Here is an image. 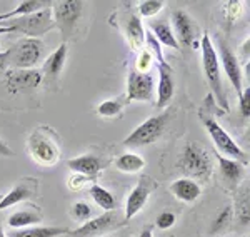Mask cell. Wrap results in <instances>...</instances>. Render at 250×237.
Returning <instances> with one entry per match:
<instances>
[{"mask_svg":"<svg viewBox=\"0 0 250 237\" xmlns=\"http://www.w3.org/2000/svg\"><path fill=\"white\" fill-rule=\"evenodd\" d=\"M90 195H92V199H94V202L97 204V206H99L100 209H104L105 212L114 211V209H115L114 194H112L110 191H107L105 187L94 184V186L90 187Z\"/></svg>","mask_w":250,"mask_h":237,"instance_id":"cell-26","label":"cell"},{"mask_svg":"<svg viewBox=\"0 0 250 237\" xmlns=\"http://www.w3.org/2000/svg\"><path fill=\"white\" fill-rule=\"evenodd\" d=\"M172 25L175 30V39L179 43L188 47L193 45V39H195V25H193V20L190 15L185 10H177L172 15Z\"/></svg>","mask_w":250,"mask_h":237,"instance_id":"cell-13","label":"cell"},{"mask_svg":"<svg viewBox=\"0 0 250 237\" xmlns=\"http://www.w3.org/2000/svg\"><path fill=\"white\" fill-rule=\"evenodd\" d=\"M202 62H204L205 77H207L208 86H210V89L213 90V94H215L217 102H219L224 109H229L227 100H225V94H224V86H222L219 55H217V50H215V47H213L208 34H204V39H202Z\"/></svg>","mask_w":250,"mask_h":237,"instance_id":"cell-2","label":"cell"},{"mask_svg":"<svg viewBox=\"0 0 250 237\" xmlns=\"http://www.w3.org/2000/svg\"><path fill=\"white\" fill-rule=\"evenodd\" d=\"M170 192L177 199L184 200V202H193V200H197L200 197L202 187L193 179L184 177V179H179V180H175V182H172Z\"/></svg>","mask_w":250,"mask_h":237,"instance_id":"cell-17","label":"cell"},{"mask_svg":"<svg viewBox=\"0 0 250 237\" xmlns=\"http://www.w3.org/2000/svg\"><path fill=\"white\" fill-rule=\"evenodd\" d=\"M168 122V112L165 110L164 114L155 115V117L147 119L145 122L140 124L139 127L134 129L130 134L125 137V146L139 147V146H148V144L155 142L160 135L164 134V129Z\"/></svg>","mask_w":250,"mask_h":237,"instance_id":"cell-5","label":"cell"},{"mask_svg":"<svg viewBox=\"0 0 250 237\" xmlns=\"http://www.w3.org/2000/svg\"><path fill=\"white\" fill-rule=\"evenodd\" d=\"M54 25L55 22L50 7H47V9L40 12H35V14L25 15V17L10 20V27H14L15 32H22L29 39H37L39 35L47 34Z\"/></svg>","mask_w":250,"mask_h":237,"instance_id":"cell-6","label":"cell"},{"mask_svg":"<svg viewBox=\"0 0 250 237\" xmlns=\"http://www.w3.org/2000/svg\"><path fill=\"white\" fill-rule=\"evenodd\" d=\"M152 67V52L148 50H142L140 52V57L137 60V72H144V74H148Z\"/></svg>","mask_w":250,"mask_h":237,"instance_id":"cell-31","label":"cell"},{"mask_svg":"<svg viewBox=\"0 0 250 237\" xmlns=\"http://www.w3.org/2000/svg\"><path fill=\"white\" fill-rule=\"evenodd\" d=\"M0 155H3V157H12V155H14L12 149L7 146V144L3 142L2 139H0Z\"/></svg>","mask_w":250,"mask_h":237,"instance_id":"cell-35","label":"cell"},{"mask_svg":"<svg viewBox=\"0 0 250 237\" xmlns=\"http://www.w3.org/2000/svg\"><path fill=\"white\" fill-rule=\"evenodd\" d=\"M173 79L168 65H159V86H157V107L164 109L173 97Z\"/></svg>","mask_w":250,"mask_h":237,"instance_id":"cell-16","label":"cell"},{"mask_svg":"<svg viewBox=\"0 0 250 237\" xmlns=\"http://www.w3.org/2000/svg\"><path fill=\"white\" fill-rule=\"evenodd\" d=\"M72 215L80 222H87L92 217V207L87 202H75L72 206Z\"/></svg>","mask_w":250,"mask_h":237,"instance_id":"cell-30","label":"cell"},{"mask_svg":"<svg viewBox=\"0 0 250 237\" xmlns=\"http://www.w3.org/2000/svg\"><path fill=\"white\" fill-rule=\"evenodd\" d=\"M125 34H127V40L130 43L132 49L139 50L142 49L145 42V30L142 27V22L137 15H130L125 23Z\"/></svg>","mask_w":250,"mask_h":237,"instance_id":"cell-22","label":"cell"},{"mask_svg":"<svg viewBox=\"0 0 250 237\" xmlns=\"http://www.w3.org/2000/svg\"><path fill=\"white\" fill-rule=\"evenodd\" d=\"M204 126L207 129L208 135H210L213 146H215L219 151L222 152L220 155H227V159H233V160H239L242 164H247L249 157H247V152L242 151V149L237 146V142L233 140L230 135L225 132V129L220 126L217 120H213L210 117H205L204 119Z\"/></svg>","mask_w":250,"mask_h":237,"instance_id":"cell-4","label":"cell"},{"mask_svg":"<svg viewBox=\"0 0 250 237\" xmlns=\"http://www.w3.org/2000/svg\"><path fill=\"white\" fill-rule=\"evenodd\" d=\"M115 167L120 172H127V174H135V172L142 171L145 167V160L140 155L134 154V152H127L115 159Z\"/></svg>","mask_w":250,"mask_h":237,"instance_id":"cell-24","label":"cell"},{"mask_svg":"<svg viewBox=\"0 0 250 237\" xmlns=\"http://www.w3.org/2000/svg\"><path fill=\"white\" fill-rule=\"evenodd\" d=\"M119 215H117L115 211H108L105 214L99 215L95 219L87 220L83 226H80L79 229L72 231V236L74 237H97L104 232L110 231V229H115L119 226Z\"/></svg>","mask_w":250,"mask_h":237,"instance_id":"cell-10","label":"cell"},{"mask_svg":"<svg viewBox=\"0 0 250 237\" xmlns=\"http://www.w3.org/2000/svg\"><path fill=\"white\" fill-rule=\"evenodd\" d=\"M68 169L75 172L79 175H83V177H94L100 172L102 169V162L97 155H92V154H83V155H79V157H74L67 162Z\"/></svg>","mask_w":250,"mask_h":237,"instance_id":"cell-15","label":"cell"},{"mask_svg":"<svg viewBox=\"0 0 250 237\" xmlns=\"http://www.w3.org/2000/svg\"><path fill=\"white\" fill-rule=\"evenodd\" d=\"M63 234H70L65 227H54V226H32L27 229L10 232V237H57Z\"/></svg>","mask_w":250,"mask_h":237,"instance_id":"cell-20","label":"cell"},{"mask_svg":"<svg viewBox=\"0 0 250 237\" xmlns=\"http://www.w3.org/2000/svg\"><path fill=\"white\" fill-rule=\"evenodd\" d=\"M219 50H220V59L219 62L222 64V69H224L225 75L229 77L230 80V84L233 86V89H235L237 95H242V79H244V75H242V69H240V64L239 60H237L235 54L229 49V45L224 42V40H219Z\"/></svg>","mask_w":250,"mask_h":237,"instance_id":"cell-11","label":"cell"},{"mask_svg":"<svg viewBox=\"0 0 250 237\" xmlns=\"http://www.w3.org/2000/svg\"><path fill=\"white\" fill-rule=\"evenodd\" d=\"M9 67V59H7V52H0V70H5Z\"/></svg>","mask_w":250,"mask_h":237,"instance_id":"cell-36","label":"cell"},{"mask_svg":"<svg viewBox=\"0 0 250 237\" xmlns=\"http://www.w3.org/2000/svg\"><path fill=\"white\" fill-rule=\"evenodd\" d=\"M105 237H117V236H105Z\"/></svg>","mask_w":250,"mask_h":237,"instance_id":"cell-40","label":"cell"},{"mask_svg":"<svg viewBox=\"0 0 250 237\" xmlns=\"http://www.w3.org/2000/svg\"><path fill=\"white\" fill-rule=\"evenodd\" d=\"M217 160H219V172L222 179L229 184H239L242 177H244V166L239 160L227 159L220 154L217 155Z\"/></svg>","mask_w":250,"mask_h":237,"instance_id":"cell-19","label":"cell"},{"mask_svg":"<svg viewBox=\"0 0 250 237\" xmlns=\"http://www.w3.org/2000/svg\"><path fill=\"white\" fill-rule=\"evenodd\" d=\"M48 5H50L48 0H23V2H20L15 9L5 12V14H0V20L7 22V20L25 17V15H30V14H35V12L47 9Z\"/></svg>","mask_w":250,"mask_h":237,"instance_id":"cell-18","label":"cell"},{"mask_svg":"<svg viewBox=\"0 0 250 237\" xmlns=\"http://www.w3.org/2000/svg\"><path fill=\"white\" fill-rule=\"evenodd\" d=\"M148 195H150V187L145 182H140L135 189H132L125 200V220H130L142 211L148 200Z\"/></svg>","mask_w":250,"mask_h":237,"instance_id":"cell-14","label":"cell"},{"mask_svg":"<svg viewBox=\"0 0 250 237\" xmlns=\"http://www.w3.org/2000/svg\"><path fill=\"white\" fill-rule=\"evenodd\" d=\"M12 32H15V30H14V27H10V25H0V35H3V34H12Z\"/></svg>","mask_w":250,"mask_h":237,"instance_id":"cell-37","label":"cell"},{"mask_svg":"<svg viewBox=\"0 0 250 237\" xmlns=\"http://www.w3.org/2000/svg\"><path fill=\"white\" fill-rule=\"evenodd\" d=\"M65 60H67V43H62V45L55 52H52L50 57L45 60L43 72H45L47 77L57 79L63 69V65H65Z\"/></svg>","mask_w":250,"mask_h":237,"instance_id":"cell-21","label":"cell"},{"mask_svg":"<svg viewBox=\"0 0 250 237\" xmlns=\"http://www.w3.org/2000/svg\"><path fill=\"white\" fill-rule=\"evenodd\" d=\"M139 237H154V234H152L150 229H144V231L140 232V236H139Z\"/></svg>","mask_w":250,"mask_h":237,"instance_id":"cell-38","label":"cell"},{"mask_svg":"<svg viewBox=\"0 0 250 237\" xmlns=\"http://www.w3.org/2000/svg\"><path fill=\"white\" fill-rule=\"evenodd\" d=\"M42 217L37 212H32V211H19V212H14V214L9 217V226L12 229H27V227H32L35 226L37 222H40Z\"/></svg>","mask_w":250,"mask_h":237,"instance_id":"cell-25","label":"cell"},{"mask_svg":"<svg viewBox=\"0 0 250 237\" xmlns=\"http://www.w3.org/2000/svg\"><path fill=\"white\" fill-rule=\"evenodd\" d=\"M249 97H250V90L245 89L242 90V95L239 97V102H240V112L245 119H249L250 115V109H249Z\"/></svg>","mask_w":250,"mask_h":237,"instance_id":"cell-34","label":"cell"},{"mask_svg":"<svg viewBox=\"0 0 250 237\" xmlns=\"http://www.w3.org/2000/svg\"><path fill=\"white\" fill-rule=\"evenodd\" d=\"M0 237H7V236H5V234H3V232H2V231H0Z\"/></svg>","mask_w":250,"mask_h":237,"instance_id":"cell-39","label":"cell"},{"mask_svg":"<svg viewBox=\"0 0 250 237\" xmlns=\"http://www.w3.org/2000/svg\"><path fill=\"white\" fill-rule=\"evenodd\" d=\"M40 82H42V75H40L39 70L34 69H14L7 74V87H9L10 92H27L32 89H37Z\"/></svg>","mask_w":250,"mask_h":237,"instance_id":"cell-12","label":"cell"},{"mask_svg":"<svg viewBox=\"0 0 250 237\" xmlns=\"http://www.w3.org/2000/svg\"><path fill=\"white\" fill-rule=\"evenodd\" d=\"M43 49H45V45L40 39H20L9 50H5L7 59H9V67L17 70L32 69L42 59Z\"/></svg>","mask_w":250,"mask_h":237,"instance_id":"cell-1","label":"cell"},{"mask_svg":"<svg viewBox=\"0 0 250 237\" xmlns=\"http://www.w3.org/2000/svg\"><path fill=\"white\" fill-rule=\"evenodd\" d=\"M150 29L154 32L152 35H154L155 40L160 43V45H165V47H168V49H179V42H177L175 35H173V32L168 23L162 22V20L152 22Z\"/></svg>","mask_w":250,"mask_h":237,"instance_id":"cell-23","label":"cell"},{"mask_svg":"<svg viewBox=\"0 0 250 237\" xmlns=\"http://www.w3.org/2000/svg\"><path fill=\"white\" fill-rule=\"evenodd\" d=\"M180 169L185 175H188V179L197 177L205 180L212 174V160L207 151L199 144H188L180 159Z\"/></svg>","mask_w":250,"mask_h":237,"instance_id":"cell-3","label":"cell"},{"mask_svg":"<svg viewBox=\"0 0 250 237\" xmlns=\"http://www.w3.org/2000/svg\"><path fill=\"white\" fill-rule=\"evenodd\" d=\"M124 97L120 99H114V100H104L99 107H97V112H99L102 117H117V115L122 114L124 110Z\"/></svg>","mask_w":250,"mask_h":237,"instance_id":"cell-28","label":"cell"},{"mask_svg":"<svg viewBox=\"0 0 250 237\" xmlns=\"http://www.w3.org/2000/svg\"><path fill=\"white\" fill-rule=\"evenodd\" d=\"M52 15L54 22L59 23L60 30L68 35L74 29L75 22L82 17L83 14V2L80 0H60V2L52 3Z\"/></svg>","mask_w":250,"mask_h":237,"instance_id":"cell-7","label":"cell"},{"mask_svg":"<svg viewBox=\"0 0 250 237\" xmlns=\"http://www.w3.org/2000/svg\"><path fill=\"white\" fill-rule=\"evenodd\" d=\"M29 151L30 155L42 166H54L60 159V151L54 144V140L42 134V132H34L29 137Z\"/></svg>","mask_w":250,"mask_h":237,"instance_id":"cell-8","label":"cell"},{"mask_svg":"<svg viewBox=\"0 0 250 237\" xmlns=\"http://www.w3.org/2000/svg\"><path fill=\"white\" fill-rule=\"evenodd\" d=\"M27 197H30V189L27 186H23V184H20V186L14 187L9 194H5L2 197V200H0V211L15 206V204L22 202V200H25Z\"/></svg>","mask_w":250,"mask_h":237,"instance_id":"cell-27","label":"cell"},{"mask_svg":"<svg viewBox=\"0 0 250 237\" xmlns=\"http://www.w3.org/2000/svg\"><path fill=\"white\" fill-rule=\"evenodd\" d=\"M230 217H232V209H230V207H227V209H225V211L220 214V217L215 220V224H213V229H212V231H213V232H215V231H220V229L224 227V226H227L229 220H230Z\"/></svg>","mask_w":250,"mask_h":237,"instance_id":"cell-33","label":"cell"},{"mask_svg":"<svg viewBox=\"0 0 250 237\" xmlns=\"http://www.w3.org/2000/svg\"><path fill=\"white\" fill-rule=\"evenodd\" d=\"M165 7V2L162 0H144V2L139 3V14L142 17H154V15L159 14Z\"/></svg>","mask_w":250,"mask_h":237,"instance_id":"cell-29","label":"cell"},{"mask_svg":"<svg viewBox=\"0 0 250 237\" xmlns=\"http://www.w3.org/2000/svg\"><path fill=\"white\" fill-rule=\"evenodd\" d=\"M154 77L150 74L130 70L127 77V95L125 100H137V102H148L154 97Z\"/></svg>","mask_w":250,"mask_h":237,"instance_id":"cell-9","label":"cell"},{"mask_svg":"<svg viewBox=\"0 0 250 237\" xmlns=\"http://www.w3.org/2000/svg\"><path fill=\"white\" fill-rule=\"evenodd\" d=\"M177 222V217H175V214L173 212H168V211H165V212H162V214L157 217V220H155V224H157V227L159 229H170L173 224Z\"/></svg>","mask_w":250,"mask_h":237,"instance_id":"cell-32","label":"cell"}]
</instances>
